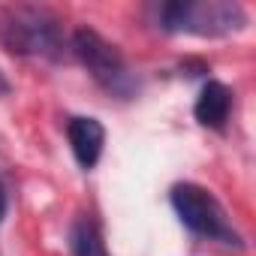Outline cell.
Wrapping results in <instances>:
<instances>
[{
    "mask_svg": "<svg viewBox=\"0 0 256 256\" xmlns=\"http://www.w3.org/2000/svg\"><path fill=\"white\" fill-rule=\"evenodd\" d=\"M247 22L244 10L238 4H226V0H184V4H160L157 6V28L172 30V34H199V36H220L241 30Z\"/></svg>",
    "mask_w": 256,
    "mask_h": 256,
    "instance_id": "1",
    "label": "cell"
},
{
    "mask_svg": "<svg viewBox=\"0 0 256 256\" xmlns=\"http://www.w3.org/2000/svg\"><path fill=\"white\" fill-rule=\"evenodd\" d=\"M0 40L16 54H60V30L58 18L48 10L36 6H10L0 12Z\"/></svg>",
    "mask_w": 256,
    "mask_h": 256,
    "instance_id": "2",
    "label": "cell"
},
{
    "mask_svg": "<svg viewBox=\"0 0 256 256\" xmlns=\"http://www.w3.org/2000/svg\"><path fill=\"white\" fill-rule=\"evenodd\" d=\"M172 208L181 217V223L208 241H220L229 247H241V235L232 229V223L226 220L223 205L199 184H175L172 187Z\"/></svg>",
    "mask_w": 256,
    "mask_h": 256,
    "instance_id": "3",
    "label": "cell"
},
{
    "mask_svg": "<svg viewBox=\"0 0 256 256\" xmlns=\"http://www.w3.org/2000/svg\"><path fill=\"white\" fill-rule=\"evenodd\" d=\"M72 52L106 90L120 94V96H126L133 90V78H130V72H126V64H124L120 52L112 42H106L96 30L78 28L72 34Z\"/></svg>",
    "mask_w": 256,
    "mask_h": 256,
    "instance_id": "4",
    "label": "cell"
},
{
    "mask_svg": "<svg viewBox=\"0 0 256 256\" xmlns=\"http://www.w3.org/2000/svg\"><path fill=\"white\" fill-rule=\"evenodd\" d=\"M66 136H70V148L78 160L82 169H94L102 145H106V130L96 118H72L66 124Z\"/></svg>",
    "mask_w": 256,
    "mask_h": 256,
    "instance_id": "5",
    "label": "cell"
},
{
    "mask_svg": "<svg viewBox=\"0 0 256 256\" xmlns=\"http://www.w3.org/2000/svg\"><path fill=\"white\" fill-rule=\"evenodd\" d=\"M232 108V94L223 82H205L199 90V100L193 106V114L202 126H211V130H223L226 118Z\"/></svg>",
    "mask_w": 256,
    "mask_h": 256,
    "instance_id": "6",
    "label": "cell"
},
{
    "mask_svg": "<svg viewBox=\"0 0 256 256\" xmlns=\"http://www.w3.org/2000/svg\"><path fill=\"white\" fill-rule=\"evenodd\" d=\"M72 256H108L96 223L88 217H82L72 226Z\"/></svg>",
    "mask_w": 256,
    "mask_h": 256,
    "instance_id": "7",
    "label": "cell"
},
{
    "mask_svg": "<svg viewBox=\"0 0 256 256\" xmlns=\"http://www.w3.org/2000/svg\"><path fill=\"white\" fill-rule=\"evenodd\" d=\"M10 94V82H6V76L0 72V96H6Z\"/></svg>",
    "mask_w": 256,
    "mask_h": 256,
    "instance_id": "8",
    "label": "cell"
},
{
    "mask_svg": "<svg viewBox=\"0 0 256 256\" xmlns=\"http://www.w3.org/2000/svg\"><path fill=\"white\" fill-rule=\"evenodd\" d=\"M6 214V193H4V184H0V217Z\"/></svg>",
    "mask_w": 256,
    "mask_h": 256,
    "instance_id": "9",
    "label": "cell"
}]
</instances>
